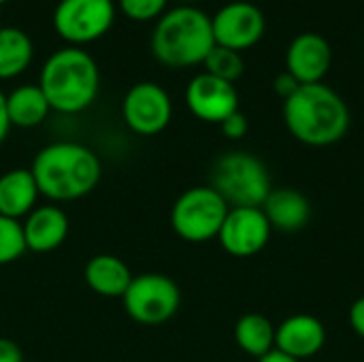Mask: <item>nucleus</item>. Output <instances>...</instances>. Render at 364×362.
I'll return each instance as SVG.
<instances>
[{"instance_id": "f257e3e1", "label": "nucleus", "mask_w": 364, "mask_h": 362, "mask_svg": "<svg viewBox=\"0 0 364 362\" xmlns=\"http://www.w3.org/2000/svg\"><path fill=\"white\" fill-rule=\"evenodd\" d=\"M30 173L41 196L51 203H70L94 192L102 177V162L83 143L55 141L34 156Z\"/></svg>"}, {"instance_id": "f03ea898", "label": "nucleus", "mask_w": 364, "mask_h": 362, "mask_svg": "<svg viewBox=\"0 0 364 362\" xmlns=\"http://www.w3.org/2000/svg\"><path fill=\"white\" fill-rule=\"evenodd\" d=\"M284 122L299 143L328 147L348 134L350 109L326 83H309L284 100Z\"/></svg>"}, {"instance_id": "7ed1b4c3", "label": "nucleus", "mask_w": 364, "mask_h": 362, "mask_svg": "<svg viewBox=\"0 0 364 362\" xmlns=\"http://www.w3.org/2000/svg\"><path fill=\"white\" fill-rule=\"evenodd\" d=\"M38 87L51 111L77 115L94 105L100 90V70L85 49L68 45L45 60Z\"/></svg>"}, {"instance_id": "20e7f679", "label": "nucleus", "mask_w": 364, "mask_h": 362, "mask_svg": "<svg viewBox=\"0 0 364 362\" xmlns=\"http://www.w3.org/2000/svg\"><path fill=\"white\" fill-rule=\"evenodd\" d=\"M213 47L211 17L192 4L166 11L151 32V53L168 68L198 66Z\"/></svg>"}, {"instance_id": "39448f33", "label": "nucleus", "mask_w": 364, "mask_h": 362, "mask_svg": "<svg viewBox=\"0 0 364 362\" xmlns=\"http://www.w3.org/2000/svg\"><path fill=\"white\" fill-rule=\"evenodd\" d=\"M209 186L228 207H262L273 190L267 164L250 151L220 156L213 164Z\"/></svg>"}, {"instance_id": "423d86ee", "label": "nucleus", "mask_w": 364, "mask_h": 362, "mask_svg": "<svg viewBox=\"0 0 364 362\" xmlns=\"http://www.w3.org/2000/svg\"><path fill=\"white\" fill-rule=\"evenodd\" d=\"M228 211V203L211 186H194L175 201L171 226L188 243H207L218 239Z\"/></svg>"}, {"instance_id": "0eeeda50", "label": "nucleus", "mask_w": 364, "mask_h": 362, "mask_svg": "<svg viewBox=\"0 0 364 362\" xmlns=\"http://www.w3.org/2000/svg\"><path fill=\"white\" fill-rule=\"evenodd\" d=\"M126 314L143 326H160L168 322L181 305L179 286L162 273H141L132 277L122 297Z\"/></svg>"}, {"instance_id": "6e6552de", "label": "nucleus", "mask_w": 364, "mask_h": 362, "mask_svg": "<svg viewBox=\"0 0 364 362\" xmlns=\"http://www.w3.org/2000/svg\"><path fill=\"white\" fill-rule=\"evenodd\" d=\"M113 21V0H60L53 11V28L70 47L98 41L111 30Z\"/></svg>"}, {"instance_id": "1a4fd4ad", "label": "nucleus", "mask_w": 364, "mask_h": 362, "mask_svg": "<svg viewBox=\"0 0 364 362\" xmlns=\"http://www.w3.org/2000/svg\"><path fill=\"white\" fill-rule=\"evenodd\" d=\"M122 117L124 124L141 137H154L166 130L173 119V102L168 92L154 83L141 81L134 83L122 102Z\"/></svg>"}, {"instance_id": "9d476101", "label": "nucleus", "mask_w": 364, "mask_h": 362, "mask_svg": "<svg viewBox=\"0 0 364 362\" xmlns=\"http://www.w3.org/2000/svg\"><path fill=\"white\" fill-rule=\"evenodd\" d=\"M211 30L215 45L241 53L260 43L267 30V19L256 4L235 0L224 4L211 17Z\"/></svg>"}, {"instance_id": "9b49d317", "label": "nucleus", "mask_w": 364, "mask_h": 362, "mask_svg": "<svg viewBox=\"0 0 364 362\" xmlns=\"http://www.w3.org/2000/svg\"><path fill=\"white\" fill-rule=\"evenodd\" d=\"M271 233L273 228L262 207H230L218 241L226 254L235 258H252L267 247Z\"/></svg>"}, {"instance_id": "f8f14e48", "label": "nucleus", "mask_w": 364, "mask_h": 362, "mask_svg": "<svg viewBox=\"0 0 364 362\" xmlns=\"http://www.w3.org/2000/svg\"><path fill=\"white\" fill-rule=\"evenodd\" d=\"M186 105L196 119L222 124L228 115L239 111V94L235 83L200 73L186 87Z\"/></svg>"}, {"instance_id": "ddd939ff", "label": "nucleus", "mask_w": 364, "mask_h": 362, "mask_svg": "<svg viewBox=\"0 0 364 362\" xmlns=\"http://www.w3.org/2000/svg\"><path fill=\"white\" fill-rule=\"evenodd\" d=\"M333 66L331 43L316 32H303L292 38L286 51V70L301 83H322Z\"/></svg>"}, {"instance_id": "4468645a", "label": "nucleus", "mask_w": 364, "mask_h": 362, "mask_svg": "<svg viewBox=\"0 0 364 362\" xmlns=\"http://www.w3.org/2000/svg\"><path fill=\"white\" fill-rule=\"evenodd\" d=\"M324 344L326 329L322 320L309 314L290 316L275 329V350L299 362L320 354Z\"/></svg>"}, {"instance_id": "2eb2a0df", "label": "nucleus", "mask_w": 364, "mask_h": 362, "mask_svg": "<svg viewBox=\"0 0 364 362\" xmlns=\"http://www.w3.org/2000/svg\"><path fill=\"white\" fill-rule=\"evenodd\" d=\"M28 252L47 254L58 250L70 230L68 215L58 205H36L21 222Z\"/></svg>"}, {"instance_id": "dca6fc26", "label": "nucleus", "mask_w": 364, "mask_h": 362, "mask_svg": "<svg viewBox=\"0 0 364 362\" xmlns=\"http://www.w3.org/2000/svg\"><path fill=\"white\" fill-rule=\"evenodd\" d=\"M262 211L271 228L279 233H299L311 220V203L296 188H273Z\"/></svg>"}, {"instance_id": "f3484780", "label": "nucleus", "mask_w": 364, "mask_h": 362, "mask_svg": "<svg viewBox=\"0 0 364 362\" xmlns=\"http://www.w3.org/2000/svg\"><path fill=\"white\" fill-rule=\"evenodd\" d=\"M128 265L113 254H98L87 260L83 269V280L87 288L105 299H122L132 282Z\"/></svg>"}, {"instance_id": "a211bd4d", "label": "nucleus", "mask_w": 364, "mask_h": 362, "mask_svg": "<svg viewBox=\"0 0 364 362\" xmlns=\"http://www.w3.org/2000/svg\"><path fill=\"white\" fill-rule=\"evenodd\" d=\"M38 196L30 169H11L0 175V215L21 220L36 207Z\"/></svg>"}, {"instance_id": "6ab92c4d", "label": "nucleus", "mask_w": 364, "mask_h": 362, "mask_svg": "<svg viewBox=\"0 0 364 362\" xmlns=\"http://www.w3.org/2000/svg\"><path fill=\"white\" fill-rule=\"evenodd\" d=\"M6 113L11 126L17 128H36L41 126L47 115L51 113V107L43 94V90L32 83L15 87L11 94H6Z\"/></svg>"}, {"instance_id": "aec40b11", "label": "nucleus", "mask_w": 364, "mask_h": 362, "mask_svg": "<svg viewBox=\"0 0 364 362\" xmlns=\"http://www.w3.org/2000/svg\"><path fill=\"white\" fill-rule=\"evenodd\" d=\"M34 58V43L21 28H0V79L9 81L19 77Z\"/></svg>"}, {"instance_id": "412c9836", "label": "nucleus", "mask_w": 364, "mask_h": 362, "mask_svg": "<svg viewBox=\"0 0 364 362\" xmlns=\"http://www.w3.org/2000/svg\"><path fill=\"white\" fill-rule=\"evenodd\" d=\"M275 329L267 316L245 314L235 324V341L239 350L258 361L275 350Z\"/></svg>"}, {"instance_id": "4be33fe9", "label": "nucleus", "mask_w": 364, "mask_h": 362, "mask_svg": "<svg viewBox=\"0 0 364 362\" xmlns=\"http://www.w3.org/2000/svg\"><path fill=\"white\" fill-rule=\"evenodd\" d=\"M205 73L218 77V79H224V81H230L235 83L243 70H245V64H243V58L239 51H232V49H226V47H220L215 45L209 55L205 58Z\"/></svg>"}, {"instance_id": "5701e85b", "label": "nucleus", "mask_w": 364, "mask_h": 362, "mask_svg": "<svg viewBox=\"0 0 364 362\" xmlns=\"http://www.w3.org/2000/svg\"><path fill=\"white\" fill-rule=\"evenodd\" d=\"M28 252L21 222L0 215V267L19 260Z\"/></svg>"}, {"instance_id": "b1692460", "label": "nucleus", "mask_w": 364, "mask_h": 362, "mask_svg": "<svg viewBox=\"0 0 364 362\" xmlns=\"http://www.w3.org/2000/svg\"><path fill=\"white\" fill-rule=\"evenodd\" d=\"M168 0H119V11L132 21L160 19L166 13Z\"/></svg>"}, {"instance_id": "393cba45", "label": "nucleus", "mask_w": 364, "mask_h": 362, "mask_svg": "<svg viewBox=\"0 0 364 362\" xmlns=\"http://www.w3.org/2000/svg\"><path fill=\"white\" fill-rule=\"evenodd\" d=\"M220 128H222V134H224L226 139L239 141V139H243V137L247 134L250 122H247V117H245L241 111H237V113L228 115V117L220 124Z\"/></svg>"}, {"instance_id": "a878e982", "label": "nucleus", "mask_w": 364, "mask_h": 362, "mask_svg": "<svg viewBox=\"0 0 364 362\" xmlns=\"http://www.w3.org/2000/svg\"><path fill=\"white\" fill-rule=\"evenodd\" d=\"M301 87V83L288 73V70H284V73H279L277 77H275V81H273V90H275V94L279 96V98H290L296 90Z\"/></svg>"}, {"instance_id": "bb28decb", "label": "nucleus", "mask_w": 364, "mask_h": 362, "mask_svg": "<svg viewBox=\"0 0 364 362\" xmlns=\"http://www.w3.org/2000/svg\"><path fill=\"white\" fill-rule=\"evenodd\" d=\"M350 326H352V331L358 335V337H363L364 339V297L360 299H356L354 303H352V307H350Z\"/></svg>"}, {"instance_id": "cd10ccee", "label": "nucleus", "mask_w": 364, "mask_h": 362, "mask_svg": "<svg viewBox=\"0 0 364 362\" xmlns=\"http://www.w3.org/2000/svg\"><path fill=\"white\" fill-rule=\"evenodd\" d=\"M0 362H23V352L13 339L0 337Z\"/></svg>"}, {"instance_id": "c85d7f7f", "label": "nucleus", "mask_w": 364, "mask_h": 362, "mask_svg": "<svg viewBox=\"0 0 364 362\" xmlns=\"http://www.w3.org/2000/svg\"><path fill=\"white\" fill-rule=\"evenodd\" d=\"M9 130H11V122H9V113H6V94L0 92V145L9 137Z\"/></svg>"}, {"instance_id": "c756f323", "label": "nucleus", "mask_w": 364, "mask_h": 362, "mask_svg": "<svg viewBox=\"0 0 364 362\" xmlns=\"http://www.w3.org/2000/svg\"><path fill=\"white\" fill-rule=\"evenodd\" d=\"M258 362H299V361H294V358L286 356V354H284V352H279V350H273V352H269L267 356L258 358Z\"/></svg>"}, {"instance_id": "7c9ffc66", "label": "nucleus", "mask_w": 364, "mask_h": 362, "mask_svg": "<svg viewBox=\"0 0 364 362\" xmlns=\"http://www.w3.org/2000/svg\"><path fill=\"white\" fill-rule=\"evenodd\" d=\"M179 2H183V4H192V2H198V0H179Z\"/></svg>"}, {"instance_id": "2f4dec72", "label": "nucleus", "mask_w": 364, "mask_h": 362, "mask_svg": "<svg viewBox=\"0 0 364 362\" xmlns=\"http://www.w3.org/2000/svg\"><path fill=\"white\" fill-rule=\"evenodd\" d=\"M6 2H9V0H0V6H2V4H6Z\"/></svg>"}]
</instances>
